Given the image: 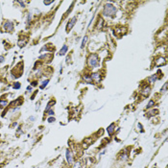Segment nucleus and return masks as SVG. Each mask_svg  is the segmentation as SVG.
<instances>
[{
  "label": "nucleus",
  "mask_w": 168,
  "mask_h": 168,
  "mask_svg": "<svg viewBox=\"0 0 168 168\" xmlns=\"http://www.w3.org/2000/svg\"><path fill=\"white\" fill-rule=\"evenodd\" d=\"M115 13H116V7L113 6L112 3H108L104 6V9H103V16L104 17H113L115 16Z\"/></svg>",
  "instance_id": "1"
},
{
  "label": "nucleus",
  "mask_w": 168,
  "mask_h": 168,
  "mask_svg": "<svg viewBox=\"0 0 168 168\" xmlns=\"http://www.w3.org/2000/svg\"><path fill=\"white\" fill-rule=\"evenodd\" d=\"M88 64L90 67H96L99 65V58L96 54H91L88 59Z\"/></svg>",
  "instance_id": "2"
},
{
  "label": "nucleus",
  "mask_w": 168,
  "mask_h": 168,
  "mask_svg": "<svg viewBox=\"0 0 168 168\" xmlns=\"http://www.w3.org/2000/svg\"><path fill=\"white\" fill-rule=\"evenodd\" d=\"M76 22H77V17H73L70 19V21L67 23V25H66V32H67V33L73 28V26L76 24Z\"/></svg>",
  "instance_id": "3"
},
{
  "label": "nucleus",
  "mask_w": 168,
  "mask_h": 168,
  "mask_svg": "<svg viewBox=\"0 0 168 168\" xmlns=\"http://www.w3.org/2000/svg\"><path fill=\"white\" fill-rule=\"evenodd\" d=\"M65 157H66V161L68 164H72L73 163V157H72V153L69 149H66L65 151Z\"/></svg>",
  "instance_id": "4"
},
{
  "label": "nucleus",
  "mask_w": 168,
  "mask_h": 168,
  "mask_svg": "<svg viewBox=\"0 0 168 168\" xmlns=\"http://www.w3.org/2000/svg\"><path fill=\"white\" fill-rule=\"evenodd\" d=\"M90 78L92 81H95L96 83H99L101 81V75L99 72H93L91 75H90Z\"/></svg>",
  "instance_id": "5"
},
{
  "label": "nucleus",
  "mask_w": 168,
  "mask_h": 168,
  "mask_svg": "<svg viewBox=\"0 0 168 168\" xmlns=\"http://www.w3.org/2000/svg\"><path fill=\"white\" fill-rule=\"evenodd\" d=\"M4 29H5L6 31H9V32L13 31V29H14V24H13V22H12V21H6L5 24H4Z\"/></svg>",
  "instance_id": "6"
},
{
  "label": "nucleus",
  "mask_w": 168,
  "mask_h": 168,
  "mask_svg": "<svg viewBox=\"0 0 168 168\" xmlns=\"http://www.w3.org/2000/svg\"><path fill=\"white\" fill-rule=\"evenodd\" d=\"M115 129V125H114V123H112L108 128H107V132H108V134L110 135V136H112V134H113V132L115 131L114 130Z\"/></svg>",
  "instance_id": "7"
},
{
  "label": "nucleus",
  "mask_w": 168,
  "mask_h": 168,
  "mask_svg": "<svg viewBox=\"0 0 168 168\" xmlns=\"http://www.w3.org/2000/svg\"><path fill=\"white\" fill-rule=\"evenodd\" d=\"M150 91H151V88H150L149 86H147V87H145L140 92H141V94H142L143 96H148V95L150 94Z\"/></svg>",
  "instance_id": "8"
},
{
  "label": "nucleus",
  "mask_w": 168,
  "mask_h": 168,
  "mask_svg": "<svg viewBox=\"0 0 168 168\" xmlns=\"http://www.w3.org/2000/svg\"><path fill=\"white\" fill-rule=\"evenodd\" d=\"M67 50H68L67 45H63V46L61 48V50L59 51V55H60V56H64V55L67 53Z\"/></svg>",
  "instance_id": "9"
},
{
  "label": "nucleus",
  "mask_w": 168,
  "mask_h": 168,
  "mask_svg": "<svg viewBox=\"0 0 168 168\" xmlns=\"http://www.w3.org/2000/svg\"><path fill=\"white\" fill-rule=\"evenodd\" d=\"M48 83H49V79H47V80H44L42 83H41V85L39 86V89L40 90H43L47 85H48Z\"/></svg>",
  "instance_id": "10"
},
{
  "label": "nucleus",
  "mask_w": 168,
  "mask_h": 168,
  "mask_svg": "<svg viewBox=\"0 0 168 168\" xmlns=\"http://www.w3.org/2000/svg\"><path fill=\"white\" fill-rule=\"evenodd\" d=\"M157 80V75H153V76H151V77H149V78H148V81H149L151 84L155 83Z\"/></svg>",
  "instance_id": "11"
},
{
  "label": "nucleus",
  "mask_w": 168,
  "mask_h": 168,
  "mask_svg": "<svg viewBox=\"0 0 168 168\" xmlns=\"http://www.w3.org/2000/svg\"><path fill=\"white\" fill-rule=\"evenodd\" d=\"M87 41H88V36H85V37H84V39H83V40H82V43H81V48H82V49L85 47Z\"/></svg>",
  "instance_id": "12"
},
{
  "label": "nucleus",
  "mask_w": 168,
  "mask_h": 168,
  "mask_svg": "<svg viewBox=\"0 0 168 168\" xmlns=\"http://www.w3.org/2000/svg\"><path fill=\"white\" fill-rule=\"evenodd\" d=\"M7 105H8V101H6V100H0V108H1V109L5 108Z\"/></svg>",
  "instance_id": "13"
},
{
  "label": "nucleus",
  "mask_w": 168,
  "mask_h": 168,
  "mask_svg": "<svg viewBox=\"0 0 168 168\" xmlns=\"http://www.w3.org/2000/svg\"><path fill=\"white\" fill-rule=\"evenodd\" d=\"M84 80H85L88 84H90L91 82H92V80H91V78H90V76H89V75H85L84 76Z\"/></svg>",
  "instance_id": "14"
},
{
  "label": "nucleus",
  "mask_w": 168,
  "mask_h": 168,
  "mask_svg": "<svg viewBox=\"0 0 168 168\" xmlns=\"http://www.w3.org/2000/svg\"><path fill=\"white\" fill-rule=\"evenodd\" d=\"M154 105H155L154 100H150V101H149V103H148V104H147V106H146V109H150V108H152Z\"/></svg>",
  "instance_id": "15"
},
{
  "label": "nucleus",
  "mask_w": 168,
  "mask_h": 168,
  "mask_svg": "<svg viewBox=\"0 0 168 168\" xmlns=\"http://www.w3.org/2000/svg\"><path fill=\"white\" fill-rule=\"evenodd\" d=\"M20 87H21V85H20V83H18V82H17V83H15V85H14V89L15 90H19L20 89Z\"/></svg>",
  "instance_id": "16"
},
{
  "label": "nucleus",
  "mask_w": 168,
  "mask_h": 168,
  "mask_svg": "<svg viewBox=\"0 0 168 168\" xmlns=\"http://www.w3.org/2000/svg\"><path fill=\"white\" fill-rule=\"evenodd\" d=\"M72 168H83V167H82L81 163H80L79 161H77V162H75V163L73 164V167H72Z\"/></svg>",
  "instance_id": "17"
},
{
  "label": "nucleus",
  "mask_w": 168,
  "mask_h": 168,
  "mask_svg": "<svg viewBox=\"0 0 168 168\" xmlns=\"http://www.w3.org/2000/svg\"><path fill=\"white\" fill-rule=\"evenodd\" d=\"M160 91H162V92H166L167 91V83H165L164 85H163V87L161 88Z\"/></svg>",
  "instance_id": "18"
},
{
  "label": "nucleus",
  "mask_w": 168,
  "mask_h": 168,
  "mask_svg": "<svg viewBox=\"0 0 168 168\" xmlns=\"http://www.w3.org/2000/svg\"><path fill=\"white\" fill-rule=\"evenodd\" d=\"M46 113H47L48 115H50V116H52V115H54V114H55L53 110H49V111H47V112H46Z\"/></svg>",
  "instance_id": "19"
},
{
  "label": "nucleus",
  "mask_w": 168,
  "mask_h": 168,
  "mask_svg": "<svg viewBox=\"0 0 168 168\" xmlns=\"http://www.w3.org/2000/svg\"><path fill=\"white\" fill-rule=\"evenodd\" d=\"M55 121H56L55 117H49V118L47 119V122H49V123H53V122H55Z\"/></svg>",
  "instance_id": "20"
},
{
  "label": "nucleus",
  "mask_w": 168,
  "mask_h": 168,
  "mask_svg": "<svg viewBox=\"0 0 168 168\" xmlns=\"http://www.w3.org/2000/svg\"><path fill=\"white\" fill-rule=\"evenodd\" d=\"M43 3H44V5H46V6H48V5H50V4H52V3H53V1H47V0H45V1H43Z\"/></svg>",
  "instance_id": "21"
},
{
  "label": "nucleus",
  "mask_w": 168,
  "mask_h": 168,
  "mask_svg": "<svg viewBox=\"0 0 168 168\" xmlns=\"http://www.w3.org/2000/svg\"><path fill=\"white\" fill-rule=\"evenodd\" d=\"M31 18H32V17H31V14H29V15H28V18H27V23H28V24L30 23V20H31Z\"/></svg>",
  "instance_id": "22"
},
{
  "label": "nucleus",
  "mask_w": 168,
  "mask_h": 168,
  "mask_svg": "<svg viewBox=\"0 0 168 168\" xmlns=\"http://www.w3.org/2000/svg\"><path fill=\"white\" fill-rule=\"evenodd\" d=\"M137 127H139L140 131H141V132H143V128H142V125H141L140 123H138V124H137Z\"/></svg>",
  "instance_id": "23"
},
{
  "label": "nucleus",
  "mask_w": 168,
  "mask_h": 168,
  "mask_svg": "<svg viewBox=\"0 0 168 168\" xmlns=\"http://www.w3.org/2000/svg\"><path fill=\"white\" fill-rule=\"evenodd\" d=\"M4 60H5L4 56H0V62H4Z\"/></svg>",
  "instance_id": "24"
},
{
  "label": "nucleus",
  "mask_w": 168,
  "mask_h": 168,
  "mask_svg": "<svg viewBox=\"0 0 168 168\" xmlns=\"http://www.w3.org/2000/svg\"><path fill=\"white\" fill-rule=\"evenodd\" d=\"M18 3L21 5V7H22V8H24V7H25V4H24V2H22V1H18Z\"/></svg>",
  "instance_id": "25"
},
{
  "label": "nucleus",
  "mask_w": 168,
  "mask_h": 168,
  "mask_svg": "<svg viewBox=\"0 0 168 168\" xmlns=\"http://www.w3.org/2000/svg\"><path fill=\"white\" fill-rule=\"evenodd\" d=\"M32 90H33L32 86H29V87H27V90H28V91H32Z\"/></svg>",
  "instance_id": "26"
},
{
  "label": "nucleus",
  "mask_w": 168,
  "mask_h": 168,
  "mask_svg": "<svg viewBox=\"0 0 168 168\" xmlns=\"http://www.w3.org/2000/svg\"><path fill=\"white\" fill-rule=\"evenodd\" d=\"M37 86V82H33L32 83V87H36Z\"/></svg>",
  "instance_id": "27"
},
{
  "label": "nucleus",
  "mask_w": 168,
  "mask_h": 168,
  "mask_svg": "<svg viewBox=\"0 0 168 168\" xmlns=\"http://www.w3.org/2000/svg\"><path fill=\"white\" fill-rule=\"evenodd\" d=\"M30 120H31V121H34V120H35V117H33V116L30 117Z\"/></svg>",
  "instance_id": "28"
},
{
  "label": "nucleus",
  "mask_w": 168,
  "mask_h": 168,
  "mask_svg": "<svg viewBox=\"0 0 168 168\" xmlns=\"http://www.w3.org/2000/svg\"><path fill=\"white\" fill-rule=\"evenodd\" d=\"M154 168H157V167H154Z\"/></svg>",
  "instance_id": "29"
}]
</instances>
